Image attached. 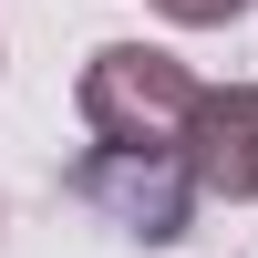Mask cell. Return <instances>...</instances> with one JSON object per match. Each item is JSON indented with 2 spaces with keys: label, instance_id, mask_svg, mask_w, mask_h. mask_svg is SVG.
Returning a JSON list of instances; mask_svg holds the SVG:
<instances>
[{
  "label": "cell",
  "instance_id": "obj_1",
  "mask_svg": "<svg viewBox=\"0 0 258 258\" xmlns=\"http://www.w3.org/2000/svg\"><path fill=\"white\" fill-rule=\"evenodd\" d=\"M207 83L186 73L165 41H103L73 83V114L103 155H186V124H197Z\"/></svg>",
  "mask_w": 258,
  "mask_h": 258
},
{
  "label": "cell",
  "instance_id": "obj_2",
  "mask_svg": "<svg viewBox=\"0 0 258 258\" xmlns=\"http://www.w3.org/2000/svg\"><path fill=\"white\" fill-rule=\"evenodd\" d=\"M62 186H73L103 227H124V238H145V248L186 238V217H197V176H186V155H103V145H83Z\"/></svg>",
  "mask_w": 258,
  "mask_h": 258
},
{
  "label": "cell",
  "instance_id": "obj_3",
  "mask_svg": "<svg viewBox=\"0 0 258 258\" xmlns=\"http://www.w3.org/2000/svg\"><path fill=\"white\" fill-rule=\"evenodd\" d=\"M186 176H197V197H227V207L258 197V83H207L197 93Z\"/></svg>",
  "mask_w": 258,
  "mask_h": 258
},
{
  "label": "cell",
  "instance_id": "obj_4",
  "mask_svg": "<svg viewBox=\"0 0 258 258\" xmlns=\"http://www.w3.org/2000/svg\"><path fill=\"white\" fill-rule=\"evenodd\" d=\"M165 21H186V31H227V21H248L258 0H155Z\"/></svg>",
  "mask_w": 258,
  "mask_h": 258
}]
</instances>
